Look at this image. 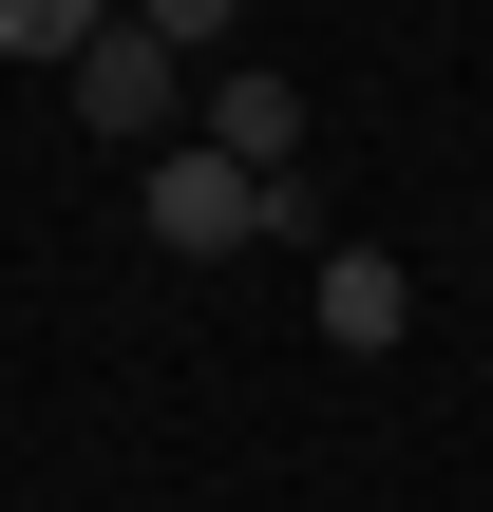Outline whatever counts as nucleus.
Segmentation results:
<instances>
[{"mask_svg":"<svg viewBox=\"0 0 493 512\" xmlns=\"http://www.w3.org/2000/svg\"><path fill=\"white\" fill-rule=\"evenodd\" d=\"M133 19H152L171 57H228V38H247V0H133Z\"/></svg>","mask_w":493,"mask_h":512,"instance_id":"423d86ee","label":"nucleus"},{"mask_svg":"<svg viewBox=\"0 0 493 512\" xmlns=\"http://www.w3.org/2000/svg\"><path fill=\"white\" fill-rule=\"evenodd\" d=\"M304 323H323L342 361H399V323H418V266H399V247H323V285H304Z\"/></svg>","mask_w":493,"mask_h":512,"instance_id":"7ed1b4c3","label":"nucleus"},{"mask_svg":"<svg viewBox=\"0 0 493 512\" xmlns=\"http://www.w3.org/2000/svg\"><path fill=\"white\" fill-rule=\"evenodd\" d=\"M133 228H152L171 266H228V247H266V171L190 133V152H152V171H133Z\"/></svg>","mask_w":493,"mask_h":512,"instance_id":"f03ea898","label":"nucleus"},{"mask_svg":"<svg viewBox=\"0 0 493 512\" xmlns=\"http://www.w3.org/2000/svg\"><path fill=\"white\" fill-rule=\"evenodd\" d=\"M190 114H209V76H190V57H171V38H152L133 0H114V38L76 57V133L152 171V152H190Z\"/></svg>","mask_w":493,"mask_h":512,"instance_id":"f257e3e1","label":"nucleus"},{"mask_svg":"<svg viewBox=\"0 0 493 512\" xmlns=\"http://www.w3.org/2000/svg\"><path fill=\"white\" fill-rule=\"evenodd\" d=\"M95 38H114V0H0V57H57V76H76Z\"/></svg>","mask_w":493,"mask_h":512,"instance_id":"39448f33","label":"nucleus"},{"mask_svg":"<svg viewBox=\"0 0 493 512\" xmlns=\"http://www.w3.org/2000/svg\"><path fill=\"white\" fill-rule=\"evenodd\" d=\"M190 133H209V152H247V171H266V190H285V171H304V95H285V76H266V57H228V76H209V114H190Z\"/></svg>","mask_w":493,"mask_h":512,"instance_id":"20e7f679","label":"nucleus"}]
</instances>
